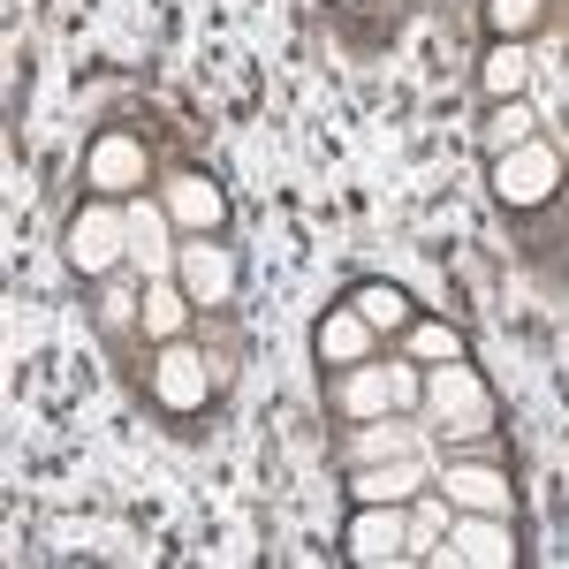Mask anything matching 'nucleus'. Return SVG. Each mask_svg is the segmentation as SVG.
<instances>
[{
	"label": "nucleus",
	"mask_w": 569,
	"mask_h": 569,
	"mask_svg": "<svg viewBox=\"0 0 569 569\" xmlns=\"http://www.w3.org/2000/svg\"><path fill=\"white\" fill-rule=\"evenodd\" d=\"M130 259V206H114V198H99L84 213L69 220V266L77 273H114V266Z\"/></svg>",
	"instance_id": "f257e3e1"
},
{
	"label": "nucleus",
	"mask_w": 569,
	"mask_h": 569,
	"mask_svg": "<svg viewBox=\"0 0 569 569\" xmlns=\"http://www.w3.org/2000/svg\"><path fill=\"white\" fill-rule=\"evenodd\" d=\"M426 402H433V418L448 433H486V426H493V395H486V380L463 357H448L433 380H426Z\"/></svg>",
	"instance_id": "f03ea898"
},
{
	"label": "nucleus",
	"mask_w": 569,
	"mask_h": 569,
	"mask_svg": "<svg viewBox=\"0 0 569 569\" xmlns=\"http://www.w3.org/2000/svg\"><path fill=\"white\" fill-rule=\"evenodd\" d=\"M555 176H562L555 144H517V152H493V190H501V206H547V198H555Z\"/></svg>",
	"instance_id": "7ed1b4c3"
},
{
	"label": "nucleus",
	"mask_w": 569,
	"mask_h": 569,
	"mask_svg": "<svg viewBox=\"0 0 569 569\" xmlns=\"http://www.w3.org/2000/svg\"><path fill=\"white\" fill-rule=\"evenodd\" d=\"M176 281L190 289V305H228V297H236V251L198 236V243L176 251Z\"/></svg>",
	"instance_id": "20e7f679"
},
{
	"label": "nucleus",
	"mask_w": 569,
	"mask_h": 569,
	"mask_svg": "<svg viewBox=\"0 0 569 569\" xmlns=\"http://www.w3.org/2000/svg\"><path fill=\"white\" fill-rule=\"evenodd\" d=\"M350 555L357 562H402L410 555V517H402V501H365L350 525Z\"/></svg>",
	"instance_id": "39448f33"
},
{
	"label": "nucleus",
	"mask_w": 569,
	"mask_h": 569,
	"mask_svg": "<svg viewBox=\"0 0 569 569\" xmlns=\"http://www.w3.org/2000/svg\"><path fill=\"white\" fill-rule=\"evenodd\" d=\"M426 395V380L410 372V365H357L350 388H342V410H357V418H380V410H402V402H418Z\"/></svg>",
	"instance_id": "423d86ee"
},
{
	"label": "nucleus",
	"mask_w": 569,
	"mask_h": 569,
	"mask_svg": "<svg viewBox=\"0 0 569 569\" xmlns=\"http://www.w3.org/2000/svg\"><path fill=\"white\" fill-rule=\"evenodd\" d=\"M440 562L509 569V562H517V547H509V517H479V509H463V525L448 531V547H440Z\"/></svg>",
	"instance_id": "0eeeda50"
},
{
	"label": "nucleus",
	"mask_w": 569,
	"mask_h": 569,
	"mask_svg": "<svg viewBox=\"0 0 569 569\" xmlns=\"http://www.w3.org/2000/svg\"><path fill=\"white\" fill-rule=\"evenodd\" d=\"M84 182L99 190V198H130V190H144V144L137 137H99L91 144V160H84Z\"/></svg>",
	"instance_id": "6e6552de"
},
{
	"label": "nucleus",
	"mask_w": 569,
	"mask_h": 569,
	"mask_svg": "<svg viewBox=\"0 0 569 569\" xmlns=\"http://www.w3.org/2000/svg\"><path fill=\"white\" fill-rule=\"evenodd\" d=\"M152 388H160L168 410H198L206 388H213V380H206V357L190 350V342H168V350H160V372H152Z\"/></svg>",
	"instance_id": "1a4fd4ad"
},
{
	"label": "nucleus",
	"mask_w": 569,
	"mask_h": 569,
	"mask_svg": "<svg viewBox=\"0 0 569 569\" xmlns=\"http://www.w3.org/2000/svg\"><path fill=\"white\" fill-rule=\"evenodd\" d=\"M448 501L456 509H479V517H509V471L493 463H448Z\"/></svg>",
	"instance_id": "9d476101"
},
{
	"label": "nucleus",
	"mask_w": 569,
	"mask_h": 569,
	"mask_svg": "<svg viewBox=\"0 0 569 569\" xmlns=\"http://www.w3.org/2000/svg\"><path fill=\"white\" fill-rule=\"evenodd\" d=\"M130 259L152 273V281H168L176 273V243H168V206H152V198H137L130 206Z\"/></svg>",
	"instance_id": "9b49d317"
},
{
	"label": "nucleus",
	"mask_w": 569,
	"mask_h": 569,
	"mask_svg": "<svg viewBox=\"0 0 569 569\" xmlns=\"http://www.w3.org/2000/svg\"><path fill=\"white\" fill-rule=\"evenodd\" d=\"M372 335H380V327H372L357 305L327 311V319H319V357H327V365H365V357H372Z\"/></svg>",
	"instance_id": "f8f14e48"
},
{
	"label": "nucleus",
	"mask_w": 569,
	"mask_h": 569,
	"mask_svg": "<svg viewBox=\"0 0 569 569\" xmlns=\"http://www.w3.org/2000/svg\"><path fill=\"white\" fill-rule=\"evenodd\" d=\"M426 486L418 456H395V463H357V501H410Z\"/></svg>",
	"instance_id": "ddd939ff"
},
{
	"label": "nucleus",
	"mask_w": 569,
	"mask_h": 569,
	"mask_svg": "<svg viewBox=\"0 0 569 569\" xmlns=\"http://www.w3.org/2000/svg\"><path fill=\"white\" fill-rule=\"evenodd\" d=\"M168 213H176L182 228H198V236H206V228H220L228 198H220L206 176H176V182H168Z\"/></svg>",
	"instance_id": "4468645a"
},
{
	"label": "nucleus",
	"mask_w": 569,
	"mask_h": 569,
	"mask_svg": "<svg viewBox=\"0 0 569 569\" xmlns=\"http://www.w3.org/2000/svg\"><path fill=\"white\" fill-rule=\"evenodd\" d=\"M182 319H190V289H182V281H152V289H144V335H152V342H176Z\"/></svg>",
	"instance_id": "2eb2a0df"
},
{
	"label": "nucleus",
	"mask_w": 569,
	"mask_h": 569,
	"mask_svg": "<svg viewBox=\"0 0 569 569\" xmlns=\"http://www.w3.org/2000/svg\"><path fill=\"white\" fill-rule=\"evenodd\" d=\"M525 84H531V53L517 39H501L486 53V91H493V99H525Z\"/></svg>",
	"instance_id": "dca6fc26"
},
{
	"label": "nucleus",
	"mask_w": 569,
	"mask_h": 569,
	"mask_svg": "<svg viewBox=\"0 0 569 569\" xmlns=\"http://www.w3.org/2000/svg\"><path fill=\"white\" fill-rule=\"evenodd\" d=\"M531 144V107L525 99H493V122H486V152H517Z\"/></svg>",
	"instance_id": "f3484780"
},
{
	"label": "nucleus",
	"mask_w": 569,
	"mask_h": 569,
	"mask_svg": "<svg viewBox=\"0 0 569 569\" xmlns=\"http://www.w3.org/2000/svg\"><path fill=\"white\" fill-rule=\"evenodd\" d=\"M357 311H365L372 327H402V319H410L402 289H380V281H372V289H357Z\"/></svg>",
	"instance_id": "a211bd4d"
},
{
	"label": "nucleus",
	"mask_w": 569,
	"mask_h": 569,
	"mask_svg": "<svg viewBox=\"0 0 569 569\" xmlns=\"http://www.w3.org/2000/svg\"><path fill=\"white\" fill-rule=\"evenodd\" d=\"M380 456H418V440L402 433V426H372V433H357V463H380Z\"/></svg>",
	"instance_id": "6ab92c4d"
},
{
	"label": "nucleus",
	"mask_w": 569,
	"mask_h": 569,
	"mask_svg": "<svg viewBox=\"0 0 569 569\" xmlns=\"http://www.w3.org/2000/svg\"><path fill=\"white\" fill-rule=\"evenodd\" d=\"M486 16H493V31H501V39H525L531 23H539V0H493Z\"/></svg>",
	"instance_id": "aec40b11"
},
{
	"label": "nucleus",
	"mask_w": 569,
	"mask_h": 569,
	"mask_svg": "<svg viewBox=\"0 0 569 569\" xmlns=\"http://www.w3.org/2000/svg\"><path fill=\"white\" fill-rule=\"evenodd\" d=\"M410 357H463V335L456 327H418L410 335Z\"/></svg>",
	"instance_id": "412c9836"
},
{
	"label": "nucleus",
	"mask_w": 569,
	"mask_h": 569,
	"mask_svg": "<svg viewBox=\"0 0 569 569\" xmlns=\"http://www.w3.org/2000/svg\"><path fill=\"white\" fill-rule=\"evenodd\" d=\"M562 91H569V77H562Z\"/></svg>",
	"instance_id": "4be33fe9"
}]
</instances>
